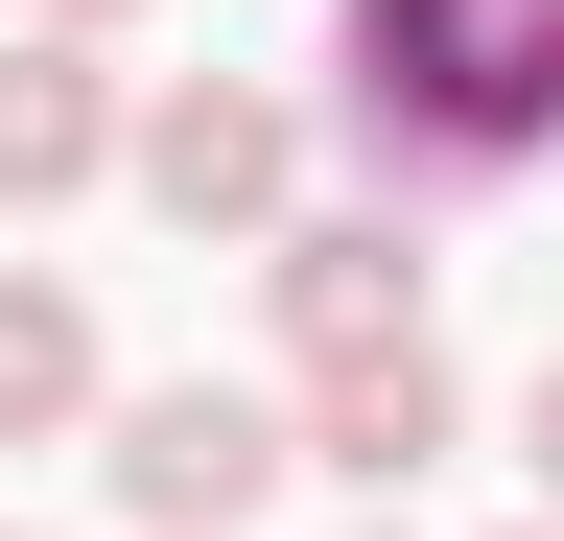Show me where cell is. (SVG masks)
Wrapping results in <instances>:
<instances>
[{
  "label": "cell",
  "mask_w": 564,
  "mask_h": 541,
  "mask_svg": "<svg viewBox=\"0 0 564 541\" xmlns=\"http://www.w3.org/2000/svg\"><path fill=\"white\" fill-rule=\"evenodd\" d=\"M329 72H352L377 213H447V188L564 165V0H329Z\"/></svg>",
  "instance_id": "cell-1"
},
{
  "label": "cell",
  "mask_w": 564,
  "mask_h": 541,
  "mask_svg": "<svg viewBox=\"0 0 564 541\" xmlns=\"http://www.w3.org/2000/svg\"><path fill=\"white\" fill-rule=\"evenodd\" d=\"M282 470H306V424H282V400H236V377L118 400V495H141V541H236Z\"/></svg>",
  "instance_id": "cell-2"
},
{
  "label": "cell",
  "mask_w": 564,
  "mask_h": 541,
  "mask_svg": "<svg viewBox=\"0 0 564 541\" xmlns=\"http://www.w3.org/2000/svg\"><path fill=\"white\" fill-rule=\"evenodd\" d=\"M282 188H306V118L259 72H165L141 95V213L165 236H282Z\"/></svg>",
  "instance_id": "cell-3"
},
{
  "label": "cell",
  "mask_w": 564,
  "mask_h": 541,
  "mask_svg": "<svg viewBox=\"0 0 564 541\" xmlns=\"http://www.w3.org/2000/svg\"><path fill=\"white\" fill-rule=\"evenodd\" d=\"M259 306H282V354L352 377V354H423V213H306L259 259Z\"/></svg>",
  "instance_id": "cell-4"
},
{
  "label": "cell",
  "mask_w": 564,
  "mask_h": 541,
  "mask_svg": "<svg viewBox=\"0 0 564 541\" xmlns=\"http://www.w3.org/2000/svg\"><path fill=\"white\" fill-rule=\"evenodd\" d=\"M95 165H141V118H118V72H95V24H24V47H0V213H70Z\"/></svg>",
  "instance_id": "cell-5"
},
{
  "label": "cell",
  "mask_w": 564,
  "mask_h": 541,
  "mask_svg": "<svg viewBox=\"0 0 564 541\" xmlns=\"http://www.w3.org/2000/svg\"><path fill=\"white\" fill-rule=\"evenodd\" d=\"M470 447V377H447V329H423V354H352V377H306V470H352V495H423V470Z\"/></svg>",
  "instance_id": "cell-6"
},
{
  "label": "cell",
  "mask_w": 564,
  "mask_h": 541,
  "mask_svg": "<svg viewBox=\"0 0 564 541\" xmlns=\"http://www.w3.org/2000/svg\"><path fill=\"white\" fill-rule=\"evenodd\" d=\"M70 424H95V306L0 259V447H70Z\"/></svg>",
  "instance_id": "cell-7"
},
{
  "label": "cell",
  "mask_w": 564,
  "mask_h": 541,
  "mask_svg": "<svg viewBox=\"0 0 564 541\" xmlns=\"http://www.w3.org/2000/svg\"><path fill=\"white\" fill-rule=\"evenodd\" d=\"M518 470H541V518H564V377H541V400H518Z\"/></svg>",
  "instance_id": "cell-8"
},
{
  "label": "cell",
  "mask_w": 564,
  "mask_h": 541,
  "mask_svg": "<svg viewBox=\"0 0 564 541\" xmlns=\"http://www.w3.org/2000/svg\"><path fill=\"white\" fill-rule=\"evenodd\" d=\"M47 24H141V0H47Z\"/></svg>",
  "instance_id": "cell-9"
},
{
  "label": "cell",
  "mask_w": 564,
  "mask_h": 541,
  "mask_svg": "<svg viewBox=\"0 0 564 541\" xmlns=\"http://www.w3.org/2000/svg\"><path fill=\"white\" fill-rule=\"evenodd\" d=\"M518 541H564V518H518Z\"/></svg>",
  "instance_id": "cell-10"
},
{
  "label": "cell",
  "mask_w": 564,
  "mask_h": 541,
  "mask_svg": "<svg viewBox=\"0 0 564 541\" xmlns=\"http://www.w3.org/2000/svg\"><path fill=\"white\" fill-rule=\"evenodd\" d=\"M0 541H24V518H0Z\"/></svg>",
  "instance_id": "cell-11"
}]
</instances>
